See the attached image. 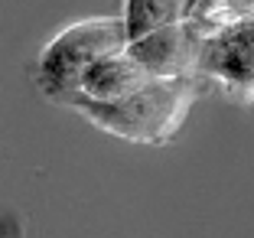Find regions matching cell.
<instances>
[{"label":"cell","instance_id":"6da1fadb","mask_svg":"<svg viewBox=\"0 0 254 238\" xmlns=\"http://www.w3.org/2000/svg\"><path fill=\"white\" fill-rule=\"evenodd\" d=\"M199 75L192 79H153L143 91L114 104H95L85 98H72L68 108L82 114L88 124L121 137L127 144H166L183 127L186 114L199 98Z\"/></svg>","mask_w":254,"mask_h":238},{"label":"cell","instance_id":"7a4b0ae2","mask_svg":"<svg viewBox=\"0 0 254 238\" xmlns=\"http://www.w3.org/2000/svg\"><path fill=\"white\" fill-rule=\"evenodd\" d=\"M130 46L121 16H88L59 30L36 59V85L53 101L68 104L82 91V79L95 62Z\"/></svg>","mask_w":254,"mask_h":238},{"label":"cell","instance_id":"3957f363","mask_svg":"<svg viewBox=\"0 0 254 238\" xmlns=\"http://www.w3.org/2000/svg\"><path fill=\"white\" fill-rule=\"evenodd\" d=\"M195 75L238 104L254 101V3H245L241 16L202 39Z\"/></svg>","mask_w":254,"mask_h":238},{"label":"cell","instance_id":"277c9868","mask_svg":"<svg viewBox=\"0 0 254 238\" xmlns=\"http://www.w3.org/2000/svg\"><path fill=\"white\" fill-rule=\"evenodd\" d=\"M199 49L202 36L192 30L189 20L127 46V52L147 69L150 79H192L199 66Z\"/></svg>","mask_w":254,"mask_h":238},{"label":"cell","instance_id":"5b68a950","mask_svg":"<svg viewBox=\"0 0 254 238\" xmlns=\"http://www.w3.org/2000/svg\"><path fill=\"white\" fill-rule=\"evenodd\" d=\"M150 82H153L150 72L124 49V52H114L108 59L95 62V66L85 72L78 98L95 101V104H114V101H124V98L143 91Z\"/></svg>","mask_w":254,"mask_h":238},{"label":"cell","instance_id":"8992f818","mask_svg":"<svg viewBox=\"0 0 254 238\" xmlns=\"http://www.w3.org/2000/svg\"><path fill=\"white\" fill-rule=\"evenodd\" d=\"M189 16V3L183 0H127L124 3V30L130 43H140L147 36H157V33L170 30V26H180Z\"/></svg>","mask_w":254,"mask_h":238}]
</instances>
